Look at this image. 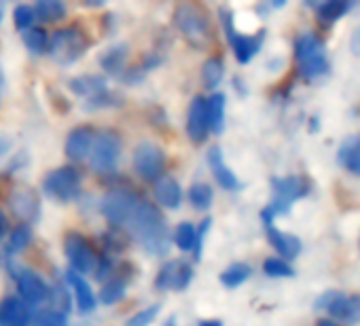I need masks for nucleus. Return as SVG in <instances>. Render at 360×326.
Wrapping results in <instances>:
<instances>
[{"mask_svg": "<svg viewBox=\"0 0 360 326\" xmlns=\"http://www.w3.org/2000/svg\"><path fill=\"white\" fill-rule=\"evenodd\" d=\"M155 200L159 206H163L167 210H178L180 202H183V189H180L176 178L163 176L155 183Z\"/></svg>", "mask_w": 360, "mask_h": 326, "instance_id": "412c9836", "label": "nucleus"}, {"mask_svg": "<svg viewBox=\"0 0 360 326\" xmlns=\"http://www.w3.org/2000/svg\"><path fill=\"white\" fill-rule=\"evenodd\" d=\"M165 326H178V322H176V318H169V320L165 322Z\"/></svg>", "mask_w": 360, "mask_h": 326, "instance_id": "8fccbe9b", "label": "nucleus"}, {"mask_svg": "<svg viewBox=\"0 0 360 326\" xmlns=\"http://www.w3.org/2000/svg\"><path fill=\"white\" fill-rule=\"evenodd\" d=\"M208 166L217 178V183L225 189V191H240L242 183L238 181V176L233 174V170L227 166V161L223 157V150L219 146H212L208 150Z\"/></svg>", "mask_w": 360, "mask_h": 326, "instance_id": "f3484780", "label": "nucleus"}, {"mask_svg": "<svg viewBox=\"0 0 360 326\" xmlns=\"http://www.w3.org/2000/svg\"><path fill=\"white\" fill-rule=\"evenodd\" d=\"M159 311H161V305H150V307L138 311L136 315H131L125 326H150L155 322V318L159 315Z\"/></svg>", "mask_w": 360, "mask_h": 326, "instance_id": "58836bf2", "label": "nucleus"}, {"mask_svg": "<svg viewBox=\"0 0 360 326\" xmlns=\"http://www.w3.org/2000/svg\"><path fill=\"white\" fill-rule=\"evenodd\" d=\"M7 231H9V223H7V216L0 212V237H5L7 235Z\"/></svg>", "mask_w": 360, "mask_h": 326, "instance_id": "c03bdc74", "label": "nucleus"}, {"mask_svg": "<svg viewBox=\"0 0 360 326\" xmlns=\"http://www.w3.org/2000/svg\"><path fill=\"white\" fill-rule=\"evenodd\" d=\"M316 326H343V324H339V322H335L330 318H322V320L316 322Z\"/></svg>", "mask_w": 360, "mask_h": 326, "instance_id": "a18cd8bd", "label": "nucleus"}, {"mask_svg": "<svg viewBox=\"0 0 360 326\" xmlns=\"http://www.w3.org/2000/svg\"><path fill=\"white\" fill-rule=\"evenodd\" d=\"M195 233H198V229L191 223H180L174 229V244L183 252H193L195 250Z\"/></svg>", "mask_w": 360, "mask_h": 326, "instance_id": "7c9ffc66", "label": "nucleus"}, {"mask_svg": "<svg viewBox=\"0 0 360 326\" xmlns=\"http://www.w3.org/2000/svg\"><path fill=\"white\" fill-rule=\"evenodd\" d=\"M37 15H34V7L30 5H18L13 9V24L18 30H30V26L34 24Z\"/></svg>", "mask_w": 360, "mask_h": 326, "instance_id": "c9c22d12", "label": "nucleus"}, {"mask_svg": "<svg viewBox=\"0 0 360 326\" xmlns=\"http://www.w3.org/2000/svg\"><path fill=\"white\" fill-rule=\"evenodd\" d=\"M349 47L354 51V56H360V28H356V32L349 39Z\"/></svg>", "mask_w": 360, "mask_h": 326, "instance_id": "79ce46f5", "label": "nucleus"}, {"mask_svg": "<svg viewBox=\"0 0 360 326\" xmlns=\"http://www.w3.org/2000/svg\"><path fill=\"white\" fill-rule=\"evenodd\" d=\"M337 157H339V163H341V166H343L349 174L360 176V133L349 136V138L341 144Z\"/></svg>", "mask_w": 360, "mask_h": 326, "instance_id": "5701e85b", "label": "nucleus"}, {"mask_svg": "<svg viewBox=\"0 0 360 326\" xmlns=\"http://www.w3.org/2000/svg\"><path fill=\"white\" fill-rule=\"evenodd\" d=\"M11 148V140L7 136H0V157H3L5 152H9Z\"/></svg>", "mask_w": 360, "mask_h": 326, "instance_id": "37998d69", "label": "nucleus"}, {"mask_svg": "<svg viewBox=\"0 0 360 326\" xmlns=\"http://www.w3.org/2000/svg\"><path fill=\"white\" fill-rule=\"evenodd\" d=\"M225 77V62L221 58H210L202 66V81L206 89H217Z\"/></svg>", "mask_w": 360, "mask_h": 326, "instance_id": "cd10ccee", "label": "nucleus"}, {"mask_svg": "<svg viewBox=\"0 0 360 326\" xmlns=\"http://www.w3.org/2000/svg\"><path fill=\"white\" fill-rule=\"evenodd\" d=\"M49 299L53 303V311H60L66 315V311L70 309V294H68V288L64 286H53L49 288Z\"/></svg>", "mask_w": 360, "mask_h": 326, "instance_id": "e433bc0d", "label": "nucleus"}, {"mask_svg": "<svg viewBox=\"0 0 360 326\" xmlns=\"http://www.w3.org/2000/svg\"><path fill=\"white\" fill-rule=\"evenodd\" d=\"M252 275V267L248 263H233L221 273V284L225 288H238Z\"/></svg>", "mask_w": 360, "mask_h": 326, "instance_id": "c85d7f7f", "label": "nucleus"}, {"mask_svg": "<svg viewBox=\"0 0 360 326\" xmlns=\"http://www.w3.org/2000/svg\"><path fill=\"white\" fill-rule=\"evenodd\" d=\"M43 191L47 193V197L68 204L75 202L81 195V174L77 168L72 166H62L51 170L45 178H43Z\"/></svg>", "mask_w": 360, "mask_h": 326, "instance_id": "423d86ee", "label": "nucleus"}, {"mask_svg": "<svg viewBox=\"0 0 360 326\" xmlns=\"http://www.w3.org/2000/svg\"><path fill=\"white\" fill-rule=\"evenodd\" d=\"M32 322H34V326H68V318L53 309H45V311L37 313V318Z\"/></svg>", "mask_w": 360, "mask_h": 326, "instance_id": "4c0bfd02", "label": "nucleus"}, {"mask_svg": "<svg viewBox=\"0 0 360 326\" xmlns=\"http://www.w3.org/2000/svg\"><path fill=\"white\" fill-rule=\"evenodd\" d=\"M267 237H269V244L274 246V250L280 254V259H284L286 263L297 259L301 254V240L292 233H286V231H280L276 229L274 225L267 227Z\"/></svg>", "mask_w": 360, "mask_h": 326, "instance_id": "6ab92c4d", "label": "nucleus"}, {"mask_svg": "<svg viewBox=\"0 0 360 326\" xmlns=\"http://www.w3.org/2000/svg\"><path fill=\"white\" fill-rule=\"evenodd\" d=\"M30 244H32V229H30V225L20 223V225L11 231L7 252H9V254H18V252H22V250H26Z\"/></svg>", "mask_w": 360, "mask_h": 326, "instance_id": "2f4dec72", "label": "nucleus"}, {"mask_svg": "<svg viewBox=\"0 0 360 326\" xmlns=\"http://www.w3.org/2000/svg\"><path fill=\"white\" fill-rule=\"evenodd\" d=\"M125 294V280L123 278H110L104 282L102 290H100V301L104 305H115L117 301H121Z\"/></svg>", "mask_w": 360, "mask_h": 326, "instance_id": "473e14b6", "label": "nucleus"}, {"mask_svg": "<svg viewBox=\"0 0 360 326\" xmlns=\"http://www.w3.org/2000/svg\"><path fill=\"white\" fill-rule=\"evenodd\" d=\"M87 47H89V41L83 34V30L77 26H68V28L56 30L49 37V49L47 51L56 64L72 66L75 62H79L85 56Z\"/></svg>", "mask_w": 360, "mask_h": 326, "instance_id": "39448f33", "label": "nucleus"}, {"mask_svg": "<svg viewBox=\"0 0 360 326\" xmlns=\"http://www.w3.org/2000/svg\"><path fill=\"white\" fill-rule=\"evenodd\" d=\"M24 45L28 47V51L41 56L49 49V34L43 28H30L24 34Z\"/></svg>", "mask_w": 360, "mask_h": 326, "instance_id": "72a5a7b5", "label": "nucleus"}, {"mask_svg": "<svg viewBox=\"0 0 360 326\" xmlns=\"http://www.w3.org/2000/svg\"><path fill=\"white\" fill-rule=\"evenodd\" d=\"M127 225H129L131 237L142 246V250H146L153 256L167 254V250H169L167 225H165V219L161 216V212L155 206L140 202Z\"/></svg>", "mask_w": 360, "mask_h": 326, "instance_id": "f257e3e1", "label": "nucleus"}, {"mask_svg": "<svg viewBox=\"0 0 360 326\" xmlns=\"http://www.w3.org/2000/svg\"><path fill=\"white\" fill-rule=\"evenodd\" d=\"M174 26L178 28L180 34H183V39L195 49H208L212 45L214 32H212L210 18L202 7H198L193 3H185V5L176 7Z\"/></svg>", "mask_w": 360, "mask_h": 326, "instance_id": "f03ea898", "label": "nucleus"}, {"mask_svg": "<svg viewBox=\"0 0 360 326\" xmlns=\"http://www.w3.org/2000/svg\"><path fill=\"white\" fill-rule=\"evenodd\" d=\"M358 248H360V237H358Z\"/></svg>", "mask_w": 360, "mask_h": 326, "instance_id": "3c124183", "label": "nucleus"}, {"mask_svg": "<svg viewBox=\"0 0 360 326\" xmlns=\"http://www.w3.org/2000/svg\"><path fill=\"white\" fill-rule=\"evenodd\" d=\"M191 280H193V267L187 261H169L159 269L155 278V286L159 290L183 292L185 288H189Z\"/></svg>", "mask_w": 360, "mask_h": 326, "instance_id": "ddd939ff", "label": "nucleus"}, {"mask_svg": "<svg viewBox=\"0 0 360 326\" xmlns=\"http://www.w3.org/2000/svg\"><path fill=\"white\" fill-rule=\"evenodd\" d=\"M189 202L195 210H208L214 202V191L208 183H195L189 189Z\"/></svg>", "mask_w": 360, "mask_h": 326, "instance_id": "c756f323", "label": "nucleus"}, {"mask_svg": "<svg viewBox=\"0 0 360 326\" xmlns=\"http://www.w3.org/2000/svg\"><path fill=\"white\" fill-rule=\"evenodd\" d=\"M225 106H227V100L223 93H212L208 100H206V112H208V129L212 133H223L225 129Z\"/></svg>", "mask_w": 360, "mask_h": 326, "instance_id": "393cba45", "label": "nucleus"}, {"mask_svg": "<svg viewBox=\"0 0 360 326\" xmlns=\"http://www.w3.org/2000/svg\"><path fill=\"white\" fill-rule=\"evenodd\" d=\"M295 60L299 74L305 81H316L330 70V60L324 43L314 32H303L295 41Z\"/></svg>", "mask_w": 360, "mask_h": 326, "instance_id": "7ed1b4c3", "label": "nucleus"}, {"mask_svg": "<svg viewBox=\"0 0 360 326\" xmlns=\"http://www.w3.org/2000/svg\"><path fill=\"white\" fill-rule=\"evenodd\" d=\"M127 45H115V47H110V49H106L100 58H98V62H100V66H102V70L106 72V74H121L123 70H125V64H127Z\"/></svg>", "mask_w": 360, "mask_h": 326, "instance_id": "b1692460", "label": "nucleus"}, {"mask_svg": "<svg viewBox=\"0 0 360 326\" xmlns=\"http://www.w3.org/2000/svg\"><path fill=\"white\" fill-rule=\"evenodd\" d=\"M119 159H121V138L112 129L100 131L94 140L91 155H89L94 172H98V174L115 172Z\"/></svg>", "mask_w": 360, "mask_h": 326, "instance_id": "0eeeda50", "label": "nucleus"}, {"mask_svg": "<svg viewBox=\"0 0 360 326\" xmlns=\"http://www.w3.org/2000/svg\"><path fill=\"white\" fill-rule=\"evenodd\" d=\"M68 87H70L72 93L85 98L87 102L108 91V83H106V79L102 74H81V77H75V79H70Z\"/></svg>", "mask_w": 360, "mask_h": 326, "instance_id": "aec40b11", "label": "nucleus"}, {"mask_svg": "<svg viewBox=\"0 0 360 326\" xmlns=\"http://www.w3.org/2000/svg\"><path fill=\"white\" fill-rule=\"evenodd\" d=\"M271 189H274V197H271L269 206L261 212V219H263L265 227H271L276 216L290 212L292 204L299 197L307 195L309 183L305 178H301V176H284V178H274Z\"/></svg>", "mask_w": 360, "mask_h": 326, "instance_id": "20e7f679", "label": "nucleus"}, {"mask_svg": "<svg viewBox=\"0 0 360 326\" xmlns=\"http://www.w3.org/2000/svg\"><path fill=\"white\" fill-rule=\"evenodd\" d=\"M96 140V131L89 125H79L68 131L66 142H64V152L70 161L81 163L91 155V146Z\"/></svg>", "mask_w": 360, "mask_h": 326, "instance_id": "2eb2a0df", "label": "nucleus"}, {"mask_svg": "<svg viewBox=\"0 0 360 326\" xmlns=\"http://www.w3.org/2000/svg\"><path fill=\"white\" fill-rule=\"evenodd\" d=\"M221 20L225 24V32H227V39L231 43V49H233V56L240 64H248L263 47L265 43V30H259L255 34H246V32H238L236 26H233V15L229 11H221Z\"/></svg>", "mask_w": 360, "mask_h": 326, "instance_id": "1a4fd4ad", "label": "nucleus"}, {"mask_svg": "<svg viewBox=\"0 0 360 326\" xmlns=\"http://www.w3.org/2000/svg\"><path fill=\"white\" fill-rule=\"evenodd\" d=\"M341 320L349 322V324H358L360 322V294H347Z\"/></svg>", "mask_w": 360, "mask_h": 326, "instance_id": "ea45409f", "label": "nucleus"}, {"mask_svg": "<svg viewBox=\"0 0 360 326\" xmlns=\"http://www.w3.org/2000/svg\"><path fill=\"white\" fill-rule=\"evenodd\" d=\"M3 20H5V5L0 3V26H3Z\"/></svg>", "mask_w": 360, "mask_h": 326, "instance_id": "de8ad7c7", "label": "nucleus"}, {"mask_svg": "<svg viewBox=\"0 0 360 326\" xmlns=\"http://www.w3.org/2000/svg\"><path fill=\"white\" fill-rule=\"evenodd\" d=\"M349 9H352V5L345 3V0H326V3H322V5L316 7V15H318V20L322 24L328 26V24L339 22Z\"/></svg>", "mask_w": 360, "mask_h": 326, "instance_id": "a878e982", "label": "nucleus"}, {"mask_svg": "<svg viewBox=\"0 0 360 326\" xmlns=\"http://www.w3.org/2000/svg\"><path fill=\"white\" fill-rule=\"evenodd\" d=\"M15 284H18L20 299L26 305H41L49 299L47 282L32 269H20V273L15 275Z\"/></svg>", "mask_w": 360, "mask_h": 326, "instance_id": "4468645a", "label": "nucleus"}, {"mask_svg": "<svg viewBox=\"0 0 360 326\" xmlns=\"http://www.w3.org/2000/svg\"><path fill=\"white\" fill-rule=\"evenodd\" d=\"M34 15L37 20L49 24V22H60L66 18V5L60 3V0H41L34 7Z\"/></svg>", "mask_w": 360, "mask_h": 326, "instance_id": "bb28decb", "label": "nucleus"}, {"mask_svg": "<svg viewBox=\"0 0 360 326\" xmlns=\"http://www.w3.org/2000/svg\"><path fill=\"white\" fill-rule=\"evenodd\" d=\"M7 204H9L13 216L18 221H22L24 225L34 223L41 216V200H39V195H37V191L32 187H26V185L15 187L9 193Z\"/></svg>", "mask_w": 360, "mask_h": 326, "instance_id": "f8f14e48", "label": "nucleus"}, {"mask_svg": "<svg viewBox=\"0 0 360 326\" xmlns=\"http://www.w3.org/2000/svg\"><path fill=\"white\" fill-rule=\"evenodd\" d=\"M208 112H206V98L202 96H195L189 104V110H187V136L200 144L206 140L208 136Z\"/></svg>", "mask_w": 360, "mask_h": 326, "instance_id": "dca6fc26", "label": "nucleus"}, {"mask_svg": "<svg viewBox=\"0 0 360 326\" xmlns=\"http://www.w3.org/2000/svg\"><path fill=\"white\" fill-rule=\"evenodd\" d=\"M210 227H212V219H204V221L200 223V227H195V229H198V233H195V250H193V254H195V259H198V261L202 259L204 242H206V235H208Z\"/></svg>", "mask_w": 360, "mask_h": 326, "instance_id": "a19ab883", "label": "nucleus"}, {"mask_svg": "<svg viewBox=\"0 0 360 326\" xmlns=\"http://www.w3.org/2000/svg\"><path fill=\"white\" fill-rule=\"evenodd\" d=\"M32 315L20 296H5L0 301V326H30Z\"/></svg>", "mask_w": 360, "mask_h": 326, "instance_id": "a211bd4d", "label": "nucleus"}, {"mask_svg": "<svg viewBox=\"0 0 360 326\" xmlns=\"http://www.w3.org/2000/svg\"><path fill=\"white\" fill-rule=\"evenodd\" d=\"M200 326H223V322L221 320H204V322H200Z\"/></svg>", "mask_w": 360, "mask_h": 326, "instance_id": "49530a36", "label": "nucleus"}, {"mask_svg": "<svg viewBox=\"0 0 360 326\" xmlns=\"http://www.w3.org/2000/svg\"><path fill=\"white\" fill-rule=\"evenodd\" d=\"M3 85H5V74H3V68H0V91H3Z\"/></svg>", "mask_w": 360, "mask_h": 326, "instance_id": "09e8293b", "label": "nucleus"}, {"mask_svg": "<svg viewBox=\"0 0 360 326\" xmlns=\"http://www.w3.org/2000/svg\"><path fill=\"white\" fill-rule=\"evenodd\" d=\"M263 271H265V275H269V278H292V275H295V269H292L284 259H280V256L265 259Z\"/></svg>", "mask_w": 360, "mask_h": 326, "instance_id": "f704fd0d", "label": "nucleus"}, {"mask_svg": "<svg viewBox=\"0 0 360 326\" xmlns=\"http://www.w3.org/2000/svg\"><path fill=\"white\" fill-rule=\"evenodd\" d=\"M66 282L75 292L77 299V307L81 313H91L96 309V294L91 290V286L87 284V280L83 275H79L77 271H68L66 273Z\"/></svg>", "mask_w": 360, "mask_h": 326, "instance_id": "4be33fe9", "label": "nucleus"}, {"mask_svg": "<svg viewBox=\"0 0 360 326\" xmlns=\"http://www.w3.org/2000/svg\"><path fill=\"white\" fill-rule=\"evenodd\" d=\"M64 252H66V259H68L72 271H77L79 275L96 271L98 254H96V250L91 248V244L83 235L68 233L66 240H64Z\"/></svg>", "mask_w": 360, "mask_h": 326, "instance_id": "9b49d317", "label": "nucleus"}, {"mask_svg": "<svg viewBox=\"0 0 360 326\" xmlns=\"http://www.w3.org/2000/svg\"><path fill=\"white\" fill-rule=\"evenodd\" d=\"M138 197L127 191V189H115L110 193L104 195L102 200V214L104 219L115 225V227H121V225H127L134 210L138 208Z\"/></svg>", "mask_w": 360, "mask_h": 326, "instance_id": "9d476101", "label": "nucleus"}, {"mask_svg": "<svg viewBox=\"0 0 360 326\" xmlns=\"http://www.w3.org/2000/svg\"><path fill=\"white\" fill-rule=\"evenodd\" d=\"M134 172L144 183H157L165 172V152L153 142H142L134 148Z\"/></svg>", "mask_w": 360, "mask_h": 326, "instance_id": "6e6552de", "label": "nucleus"}]
</instances>
